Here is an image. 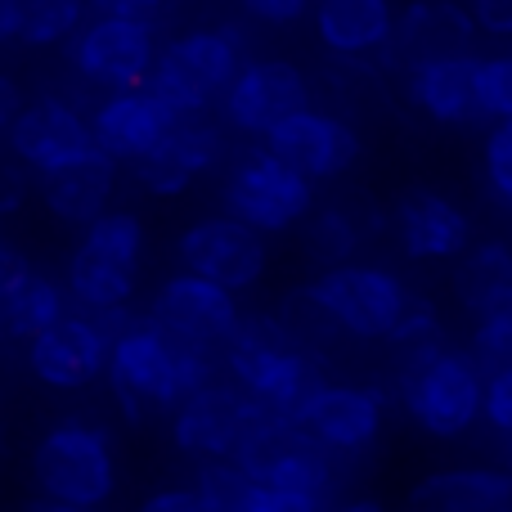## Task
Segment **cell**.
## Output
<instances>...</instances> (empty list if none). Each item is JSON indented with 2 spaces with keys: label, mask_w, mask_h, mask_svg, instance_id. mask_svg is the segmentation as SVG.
Here are the masks:
<instances>
[{
  "label": "cell",
  "mask_w": 512,
  "mask_h": 512,
  "mask_svg": "<svg viewBox=\"0 0 512 512\" xmlns=\"http://www.w3.org/2000/svg\"><path fill=\"white\" fill-rule=\"evenodd\" d=\"M400 400L427 436L454 441L486 414V369L472 360V351L463 355L441 346L436 355L400 369Z\"/></svg>",
  "instance_id": "5b68a950"
},
{
  "label": "cell",
  "mask_w": 512,
  "mask_h": 512,
  "mask_svg": "<svg viewBox=\"0 0 512 512\" xmlns=\"http://www.w3.org/2000/svg\"><path fill=\"white\" fill-rule=\"evenodd\" d=\"M180 117L162 104L153 90H113L104 104L90 113V131H95V149L108 153L113 162H140L171 135Z\"/></svg>",
  "instance_id": "d6986e66"
},
{
  "label": "cell",
  "mask_w": 512,
  "mask_h": 512,
  "mask_svg": "<svg viewBox=\"0 0 512 512\" xmlns=\"http://www.w3.org/2000/svg\"><path fill=\"white\" fill-rule=\"evenodd\" d=\"M252 418H256V400H248V391L207 382V387H198L194 396L176 409V418H171V441L203 463L234 459L252 427Z\"/></svg>",
  "instance_id": "7c38bea8"
},
{
  "label": "cell",
  "mask_w": 512,
  "mask_h": 512,
  "mask_svg": "<svg viewBox=\"0 0 512 512\" xmlns=\"http://www.w3.org/2000/svg\"><path fill=\"white\" fill-rule=\"evenodd\" d=\"M32 274V265H27V256L18 248H9V243H0V297H9V292L18 288V283Z\"/></svg>",
  "instance_id": "60d3db41"
},
{
  "label": "cell",
  "mask_w": 512,
  "mask_h": 512,
  "mask_svg": "<svg viewBox=\"0 0 512 512\" xmlns=\"http://www.w3.org/2000/svg\"><path fill=\"white\" fill-rule=\"evenodd\" d=\"M225 158V135L212 117H180L171 126V135L149 153V158L135 162V185L144 194H158V198H171V194H185L203 171H212L216 162Z\"/></svg>",
  "instance_id": "e0dca14e"
},
{
  "label": "cell",
  "mask_w": 512,
  "mask_h": 512,
  "mask_svg": "<svg viewBox=\"0 0 512 512\" xmlns=\"http://www.w3.org/2000/svg\"><path fill=\"white\" fill-rule=\"evenodd\" d=\"M396 239L400 252L414 261H459L472 248V221L454 198H445L441 189H405L396 198Z\"/></svg>",
  "instance_id": "ac0fdd59"
},
{
  "label": "cell",
  "mask_w": 512,
  "mask_h": 512,
  "mask_svg": "<svg viewBox=\"0 0 512 512\" xmlns=\"http://www.w3.org/2000/svg\"><path fill=\"white\" fill-rule=\"evenodd\" d=\"M90 9H95V14H108V18H144V23H153L162 0H90Z\"/></svg>",
  "instance_id": "ab89813d"
},
{
  "label": "cell",
  "mask_w": 512,
  "mask_h": 512,
  "mask_svg": "<svg viewBox=\"0 0 512 512\" xmlns=\"http://www.w3.org/2000/svg\"><path fill=\"white\" fill-rule=\"evenodd\" d=\"M90 0H23V45H59L72 32H81V18H86Z\"/></svg>",
  "instance_id": "f546056e"
},
{
  "label": "cell",
  "mask_w": 512,
  "mask_h": 512,
  "mask_svg": "<svg viewBox=\"0 0 512 512\" xmlns=\"http://www.w3.org/2000/svg\"><path fill=\"white\" fill-rule=\"evenodd\" d=\"M113 189H117V162L99 149L68 162L54 176H41V198L50 207V216L63 225H81V230H90L108 212Z\"/></svg>",
  "instance_id": "44dd1931"
},
{
  "label": "cell",
  "mask_w": 512,
  "mask_h": 512,
  "mask_svg": "<svg viewBox=\"0 0 512 512\" xmlns=\"http://www.w3.org/2000/svg\"><path fill=\"white\" fill-rule=\"evenodd\" d=\"M225 122L243 135H270L288 117L310 108V81L297 63L288 59H252L234 77V86L221 99Z\"/></svg>",
  "instance_id": "30bf717a"
},
{
  "label": "cell",
  "mask_w": 512,
  "mask_h": 512,
  "mask_svg": "<svg viewBox=\"0 0 512 512\" xmlns=\"http://www.w3.org/2000/svg\"><path fill=\"white\" fill-rule=\"evenodd\" d=\"M27 512H99V508H77V504H59V499H36Z\"/></svg>",
  "instance_id": "f6af8a7d"
},
{
  "label": "cell",
  "mask_w": 512,
  "mask_h": 512,
  "mask_svg": "<svg viewBox=\"0 0 512 512\" xmlns=\"http://www.w3.org/2000/svg\"><path fill=\"white\" fill-rule=\"evenodd\" d=\"M239 72L243 45L234 27H198L162 45L144 90H153L176 117H203L216 99H225Z\"/></svg>",
  "instance_id": "3957f363"
},
{
  "label": "cell",
  "mask_w": 512,
  "mask_h": 512,
  "mask_svg": "<svg viewBox=\"0 0 512 512\" xmlns=\"http://www.w3.org/2000/svg\"><path fill=\"white\" fill-rule=\"evenodd\" d=\"M472 36H477L472 9L454 5V0H414V5L396 18L391 50H396V59L405 63V68H418V63H432V59L468 54Z\"/></svg>",
  "instance_id": "ffe728a7"
},
{
  "label": "cell",
  "mask_w": 512,
  "mask_h": 512,
  "mask_svg": "<svg viewBox=\"0 0 512 512\" xmlns=\"http://www.w3.org/2000/svg\"><path fill=\"white\" fill-rule=\"evenodd\" d=\"M472 18L481 32L512 36V0H472Z\"/></svg>",
  "instance_id": "74e56055"
},
{
  "label": "cell",
  "mask_w": 512,
  "mask_h": 512,
  "mask_svg": "<svg viewBox=\"0 0 512 512\" xmlns=\"http://www.w3.org/2000/svg\"><path fill=\"white\" fill-rule=\"evenodd\" d=\"M23 32V0H0V45L18 41Z\"/></svg>",
  "instance_id": "ee69618b"
},
{
  "label": "cell",
  "mask_w": 512,
  "mask_h": 512,
  "mask_svg": "<svg viewBox=\"0 0 512 512\" xmlns=\"http://www.w3.org/2000/svg\"><path fill=\"white\" fill-rule=\"evenodd\" d=\"M306 436H315L333 454H360L382 432V396L351 382H324L292 418Z\"/></svg>",
  "instance_id": "2e32d148"
},
{
  "label": "cell",
  "mask_w": 512,
  "mask_h": 512,
  "mask_svg": "<svg viewBox=\"0 0 512 512\" xmlns=\"http://www.w3.org/2000/svg\"><path fill=\"white\" fill-rule=\"evenodd\" d=\"M149 319L162 333H171V337H180V342L212 355V346L234 342V333H239V324H243V310L230 288L185 270V274H171L158 288V297H153V306H149Z\"/></svg>",
  "instance_id": "9c48e42d"
},
{
  "label": "cell",
  "mask_w": 512,
  "mask_h": 512,
  "mask_svg": "<svg viewBox=\"0 0 512 512\" xmlns=\"http://www.w3.org/2000/svg\"><path fill=\"white\" fill-rule=\"evenodd\" d=\"M81 243L95 248V252H104V256H117V261H126V265H140L144 225H140L135 212H104L86 234H81Z\"/></svg>",
  "instance_id": "1f68e13d"
},
{
  "label": "cell",
  "mask_w": 512,
  "mask_h": 512,
  "mask_svg": "<svg viewBox=\"0 0 512 512\" xmlns=\"http://www.w3.org/2000/svg\"><path fill=\"white\" fill-rule=\"evenodd\" d=\"M63 315V288L32 270L9 297H0V342H32Z\"/></svg>",
  "instance_id": "4316f807"
},
{
  "label": "cell",
  "mask_w": 512,
  "mask_h": 512,
  "mask_svg": "<svg viewBox=\"0 0 512 512\" xmlns=\"http://www.w3.org/2000/svg\"><path fill=\"white\" fill-rule=\"evenodd\" d=\"M472 360L486 373L512 364V297L499 301L486 315H477V328H472Z\"/></svg>",
  "instance_id": "d6a6232c"
},
{
  "label": "cell",
  "mask_w": 512,
  "mask_h": 512,
  "mask_svg": "<svg viewBox=\"0 0 512 512\" xmlns=\"http://www.w3.org/2000/svg\"><path fill=\"white\" fill-rule=\"evenodd\" d=\"M409 512H512V477L495 468L436 472L409 495Z\"/></svg>",
  "instance_id": "cb8c5ba5"
},
{
  "label": "cell",
  "mask_w": 512,
  "mask_h": 512,
  "mask_svg": "<svg viewBox=\"0 0 512 512\" xmlns=\"http://www.w3.org/2000/svg\"><path fill=\"white\" fill-rule=\"evenodd\" d=\"M477 63L481 59H472V54H454V59H432L409 68V104L441 126L477 122Z\"/></svg>",
  "instance_id": "7402d4cb"
},
{
  "label": "cell",
  "mask_w": 512,
  "mask_h": 512,
  "mask_svg": "<svg viewBox=\"0 0 512 512\" xmlns=\"http://www.w3.org/2000/svg\"><path fill=\"white\" fill-rule=\"evenodd\" d=\"M113 337L95 324V315H63L54 328L27 342V369L54 391H81L108 373Z\"/></svg>",
  "instance_id": "4fadbf2b"
},
{
  "label": "cell",
  "mask_w": 512,
  "mask_h": 512,
  "mask_svg": "<svg viewBox=\"0 0 512 512\" xmlns=\"http://www.w3.org/2000/svg\"><path fill=\"white\" fill-rule=\"evenodd\" d=\"M18 113H23V95H18V86L0 72V135H9V126H14Z\"/></svg>",
  "instance_id": "7bdbcfd3"
},
{
  "label": "cell",
  "mask_w": 512,
  "mask_h": 512,
  "mask_svg": "<svg viewBox=\"0 0 512 512\" xmlns=\"http://www.w3.org/2000/svg\"><path fill=\"white\" fill-rule=\"evenodd\" d=\"M140 512H207V504H203V495H198V486L194 490H158V495L144 499Z\"/></svg>",
  "instance_id": "f35d334b"
},
{
  "label": "cell",
  "mask_w": 512,
  "mask_h": 512,
  "mask_svg": "<svg viewBox=\"0 0 512 512\" xmlns=\"http://www.w3.org/2000/svg\"><path fill=\"white\" fill-rule=\"evenodd\" d=\"M225 364L234 373V387H243L248 400H256L261 409H270L279 418H297L301 405L324 387L315 355L301 351L279 328V319L265 315L243 319L234 342L225 346Z\"/></svg>",
  "instance_id": "7a4b0ae2"
},
{
  "label": "cell",
  "mask_w": 512,
  "mask_h": 512,
  "mask_svg": "<svg viewBox=\"0 0 512 512\" xmlns=\"http://www.w3.org/2000/svg\"><path fill=\"white\" fill-rule=\"evenodd\" d=\"M248 512H324V499L297 495V490H274V486H252Z\"/></svg>",
  "instance_id": "8d00e7d4"
},
{
  "label": "cell",
  "mask_w": 512,
  "mask_h": 512,
  "mask_svg": "<svg viewBox=\"0 0 512 512\" xmlns=\"http://www.w3.org/2000/svg\"><path fill=\"white\" fill-rule=\"evenodd\" d=\"M337 512H382V504H373V499H360V504H342Z\"/></svg>",
  "instance_id": "bcb514c9"
},
{
  "label": "cell",
  "mask_w": 512,
  "mask_h": 512,
  "mask_svg": "<svg viewBox=\"0 0 512 512\" xmlns=\"http://www.w3.org/2000/svg\"><path fill=\"white\" fill-rule=\"evenodd\" d=\"M225 216L252 225L261 234H279L301 225L315 212V180H306L301 171H292L288 162H279L270 149H248L230 162L221 185Z\"/></svg>",
  "instance_id": "8992f818"
},
{
  "label": "cell",
  "mask_w": 512,
  "mask_h": 512,
  "mask_svg": "<svg viewBox=\"0 0 512 512\" xmlns=\"http://www.w3.org/2000/svg\"><path fill=\"white\" fill-rule=\"evenodd\" d=\"M265 149L279 162H288L292 171H301L306 180H333L355 167L364 144L351 122L324 113V108H306V113L288 117L283 126H274L265 135Z\"/></svg>",
  "instance_id": "5bb4252c"
},
{
  "label": "cell",
  "mask_w": 512,
  "mask_h": 512,
  "mask_svg": "<svg viewBox=\"0 0 512 512\" xmlns=\"http://www.w3.org/2000/svg\"><path fill=\"white\" fill-rule=\"evenodd\" d=\"M481 418H486L495 432L512 436V364L486 373V414Z\"/></svg>",
  "instance_id": "d590c367"
},
{
  "label": "cell",
  "mask_w": 512,
  "mask_h": 512,
  "mask_svg": "<svg viewBox=\"0 0 512 512\" xmlns=\"http://www.w3.org/2000/svg\"><path fill=\"white\" fill-rule=\"evenodd\" d=\"M32 481L41 499L104 508L117 490V454L108 432L81 418L54 423L32 450Z\"/></svg>",
  "instance_id": "277c9868"
},
{
  "label": "cell",
  "mask_w": 512,
  "mask_h": 512,
  "mask_svg": "<svg viewBox=\"0 0 512 512\" xmlns=\"http://www.w3.org/2000/svg\"><path fill=\"white\" fill-rule=\"evenodd\" d=\"M364 243V230L355 221V207H346V198L324 203L301 221V252L310 265L319 270H337V265H351L355 248Z\"/></svg>",
  "instance_id": "83f0119b"
},
{
  "label": "cell",
  "mask_w": 512,
  "mask_h": 512,
  "mask_svg": "<svg viewBox=\"0 0 512 512\" xmlns=\"http://www.w3.org/2000/svg\"><path fill=\"white\" fill-rule=\"evenodd\" d=\"M274 319H279L283 333H288L292 342H297L301 351H310V355L342 333V328H337V319L328 315V306L315 297V288H310V283H306V288H292L288 297H283V306H279V315H274Z\"/></svg>",
  "instance_id": "f1b7e54d"
},
{
  "label": "cell",
  "mask_w": 512,
  "mask_h": 512,
  "mask_svg": "<svg viewBox=\"0 0 512 512\" xmlns=\"http://www.w3.org/2000/svg\"><path fill=\"white\" fill-rule=\"evenodd\" d=\"M176 256L189 274H203V279L221 283L230 292H243L252 283H261L270 252H265L261 230L234 221V216H207L194 221L176 243Z\"/></svg>",
  "instance_id": "8fae6325"
},
{
  "label": "cell",
  "mask_w": 512,
  "mask_h": 512,
  "mask_svg": "<svg viewBox=\"0 0 512 512\" xmlns=\"http://www.w3.org/2000/svg\"><path fill=\"white\" fill-rule=\"evenodd\" d=\"M454 297H459L463 310L472 315H486L499 301L512 297V248L504 239H486L472 243L468 252L454 265Z\"/></svg>",
  "instance_id": "d4e9b609"
},
{
  "label": "cell",
  "mask_w": 512,
  "mask_h": 512,
  "mask_svg": "<svg viewBox=\"0 0 512 512\" xmlns=\"http://www.w3.org/2000/svg\"><path fill=\"white\" fill-rule=\"evenodd\" d=\"M135 279H140V265H126L117 256L86 248V243L68 261V292L90 315H99V310H126V301L135 297Z\"/></svg>",
  "instance_id": "484cf974"
},
{
  "label": "cell",
  "mask_w": 512,
  "mask_h": 512,
  "mask_svg": "<svg viewBox=\"0 0 512 512\" xmlns=\"http://www.w3.org/2000/svg\"><path fill=\"white\" fill-rule=\"evenodd\" d=\"M477 104L481 117L512 122V54H490L477 63Z\"/></svg>",
  "instance_id": "836d02e7"
},
{
  "label": "cell",
  "mask_w": 512,
  "mask_h": 512,
  "mask_svg": "<svg viewBox=\"0 0 512 512\" xmlns=\"http://www.w3.org/2000/svg\"><path fill=\"white\" fill-rule=\"evenodd\" d=\"M252 486L256 481L234 459L203 463V472H198V495H203L207 512H248Z\"/></svg>",
  "instance_id": "4dcf8cb0"
},
{
  "label": "cell",
  "mask_w": 512,
  "mask_h": 512,
  "mask_svg": "<svg viewBox=\"0 0 512 512\" xmlns=\"http://www.w3.org/2000/svg\"><path fill=\"white\" fill-rule=\"evenodd\" d=\"M108 382L122 400L126 418H144L149 409H180L198 387L212 382L207 351L162 333L149 315L135 319L122 337H113L108 355Z\"/></svg>",
  "instance_id": "6da1fadb"
},
{
  "label": "cell",
  "mask_w": 512,
  "mask_h": 512,
  "mask_svg": "<svg viewBox=\"0 0 512 512\" xmlns=\"http://www.w3.org/2000/svg\"><path fill=\"white\" fill-rule=\"evenodd\" d=\"M486 180L512 212V122H495V131L486 135Z\"/></svg>",
  "instance_id": "e575fe53"
},
{
  "label": "cell",
  "mask_w": 512,
  "mask_h": 512,
  "mask_svg": "<svg viewBox=\"0 0 512 512\" xmlns=\"http://www.w3.org/2000/svg\"><path fill=\"white\" fill-rule=\"evenodd\" d=\"M315 36L333 54L387 50L396 36L391 0H315Z\"/></svg>",
  "instance_id": "603a6c76"
},
{
  "label": "cell",
  "mask_w": 512,
  "mask_h": 512,
  "mask_svg": "<svg viewBox=\"0 0 512 512\" xmlns=\"http://www.w3.org/2000/svg\"><path fill=\"white\" fill-rule=\"evenodd\" d=\"M5 140H9V149H14V158L27 162L32 171H41V176H54V171H63L68 162L95 153V131H90V122L72 104H63V99H36V104H27L23 113L14 117Z\"/></svg>",
  "instance_id": "9a60e30c"
},
{
  "label": "cell",
  "mask_w": 512,
  "mask_h": 512,
  "mask_svg": "<svg viewBox=\"0 0 512 512\" xmlns=\"http://www.w3.org/2000/svg\"><path fill=\"white\" fill-rule=\"evenodd\" d=\"M310 288L337 319V328L364 342H391L414 306V292L382 265H337L319 274Z\"/></svg>",
  "instance_id": "52a82bcc"
},
{
  "label": "cell",
  "mask_w": 512,
  "mask_h": 512,
  "mask_svg": "<svg viewBox=\"0 0 512 512\" xmlns=\"http://www.w3.org/2000/svg\"><path fill=\"white\" fill-rule=\"evenodd\" d=\"M243 5H248L256 18H265V23H292L310 0H243Z\"/></svg>",
  "instance_id": "b9f144b4"
},
{
  "label": "cell",
  "mask_w": 512,
  "mask_h": 512,
  "mask_svg": "<svg viewBox=\"0 0 512 512\" xmlns=\"http://www.w3.org/2000/svg\"><path fill=\"white\" fill-rule=\"evenodd\" d=\"M158 63V36L144 18L95 14L72 41V68L104 90H135Z\"/></svg>",
  "instance_id": "ba28073f"
}]
</instances>
